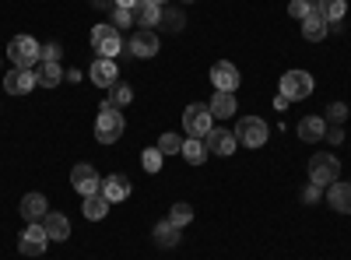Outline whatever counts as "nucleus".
<instances>
[{
  "label": "nucleus",
  "instance_id": "nucleus-1",
  "mask_svg": "<svg viewBox=\"0 0 351 260\" xmlns=\"http://www.w3.org/2000/svg\"><path fill=\"white\" fill-rule=\"evenodd\" d=\"M8 60H11L14 67H28V71H32V67L43 60V46H39L32 36H14V39L8 43Z\"/></svg>",
  "mask_w": 351,
  "mask_h": 260
},
{
  "label": "nucleus",
  "instance_id": "nucleus-2",
  "mask_svg": "<svg viewBox=\"0 0 351 260\" xmlns=\"http://www.w3.org/2000/svg\"><path fill=\"white\" fill-rule=\"evenodd\" d=\"M337 176H341V162L330 152H316L309 158V180L316 187H330V183H337Z\"/></svg>",
  "mask_w": 351,
  "mask_h": 260
},
{
  "label": "nucleus",
  "instance_id": "nucleus-3",
  "mask_svg": "<svg viewBox=\"0 0 351 260\" xmlns=\"http://www.w3.org/2000/svg\"><path fill=\"white\" fill-rule=\"evenodd\" d=\"M92 46H95V53H99V56L112 60V56H120V49H123L127 43L120 39V28H112L109 21H102V25H95V28H92Z\"/></svg>",
  "mask_w": 351,
  "mask_h": 260
},
{
  "label": "nucleus",
  "instance_id": "nucleus-4",
  "mask_svg": "<svg viewBox=\"0 0 351 260\" xmlns=\"http://www.w3.org/2000/svg\"><path fill=\"white\" fill-rule=\"evenodd\" d=\"M123 130H127V120H123L120 109H99V120H95V137H99V144L120 141Z\"/></svg>",
  "mask_w": 351,
  "mask_h": 260
},
{
  "label": "nucleus",
  "instance_id": "nucleus-5",
  "mask_svg": "<svg viewBox=\"0 0 351 260\" xmlns=\"http://www.w3.org/2000/svg\"><path fill=\"white\" fill-rule=\"evenodd\" d=\"M211 127H215V117H211L208 106L193 102V106L183 109V130H186L190 137H200V141H204V137L211 134Z\"/></svg>",
  "mask_w": 351,
  "mask_h": 260
},
{
  "label": "nucleus",
  "instance_id": "nucleus-6",
  "mask_svg": "<svg viewBox=\"0 0 351 260\" xmlns=\"http://www.w3.org/2000/svg\"><path fill=\"white\" fill-rule=\"evenodd\" d=\"M313 74L309 71H288V74H281V95L288 99V102H299V99H309L313 95Z\"/></svg>",
  "mask_w": 351,
  "mask_h": 260
},
{
  "label": "nucleus",
  "instance_id": "nucleus-7",
  "mask_svg": "<svg viewBox=\"0 0 351 260\" xmlns=\"http://www.w3.org/2000/svg\"><path fill=\"white\" fill-rule=\"evenodd\" d=\"M46 246H49V236H46L43 222H28V228H25L21 239H18L21 257H43V253H46Z\"/></svg>",
  "mask_w": 351,
  "mask_h": 260
},
{
  "label": "nucleus",
  "instance_id": "nucleus-8",
  "mask_svg": "<svg viewBox=\"0 0 351 260\" xmlns=\"http://www.w3.org/2000/svg\"><path fill=\"white\" fill-rule=\"evenodd\" d=\"M267 123H263L260 117H243L239 123H236V141L239 144H246V148H260L263 141H267Z\"/></svg>",
  "mask_w": 351,
  "mask_h": 260
},
{
  "label": "nucleus",
  "instance_id": "nucleus-9",
  "mask_svg": "<svg viewBox=\"0 0 351 260\" xmlns=\"http://www.w3.org/2000/svg\"><path fill=\"white\" fill-rule=\"evenodd\" d=\"M71 187L81 193V197H88V193H99L102 190V176L88 165V162H77L74 169H71Z\"/></svg>",
  "mask_w": 351,
  "mask_h": 260
},
{
  "label": "nucleus",
  "instance_id": "nucleus-10",
  "mask_svg": "<svg viewBox=\"0 0 351 260\" xmlns=\"http://www.w3.org/2000/svg\"><path fill=\"white\" fill-rule=\"evenodd\" d=\"M158 36L152 32V28H137V32L130 36V43H127V49H130V56H137V60H148V56H155L158 53Z\"/></svg>",
  "mask_w": 351,
  "mask_h": 260
},
{
  "label": "nucleus",
  "instance_id": "nucleus-11",
  "mask_svg": "<svg viewBox=\"0 0 351 260\" xmlns=\"http://www.w3.org/2000/svg\"><path fill=\"white\" fill-rule=\"evenodd\" d=\"M4 88L8 95H28L36 88V71H28V67H11L4 74Z\"/></svg>",
  "mask_w": 351,
  "mask_h": 260
},
{
  "label": "nucleus",
  "instance_id": "nucleus-12",
  "mask_svg": "<svg viewBox=\"0 0 351 260\" xmlns=\"http://www.w3.org/2000/svg\"><path fill=\"white\" fill-rule=\"evenodd\" d=\"M204 144H208V152H211V155H232V152L239 148L236 130H225V127H211V134L204 137Z\"/></svg>",
  "mask_w": 351,
  "mask_h": 260
},
{
  "label": "nucleus",
  "instance_id": "nucleus-13",
  "mask_svg": "<svg viewBox=\"0 0 351 260\" xmlns=\"http://www.w3.org/2000/svg\"><path fill=\"white\" fill-rule=\"evenodd\" d=\"M211 84H215V92H236V88H239V71H236V64L218 60V64L211 67Z\"/></svg>",
  "mask_w": 351,
  "mask_h": 260
},
{
  "label": "nucleus",
  "instance_id": "nucleus-14",
  "mask_svg": "<svg viewBox=\"0 0 351 260\" xmlns=\"http://www.w3.org/2000/svg\"><path fill=\"white\" fill-rule=\"evenodd\" d=\"M109 204H120V200H127L130 197V180L127 176H120V172H112V176H106L102 180V190H99Z\"/></svg>",
  "mask_w": 351,
  "mask_h": 260
},
{
  "label": "nucleus",
  "instance_id": "nucleus-15",
  "mask_svg": "<svg viewBox=\"0 0 351 260\" xmlns=\"http://www.w3.org/2000/svg\"><path fill=\"white\" fill-rule=\"evenodd\" d=\"M18 211H21L25 222H43V218L49 215V204H46V197H43V193H25Z\"/></svg>",
  "mask_w": 351,
  "mask_h": 260
},
{
  "label": "nucleus",
  "instance_id": "nucleus-16",
  "mask_svg": "<svg viewBox=\"0 0 351 260\" xmlns=\"http://www.w3.org/2000/svg\"><path fill=\"white\" fill-rule=\"evenodd\" d=\"M116 78H120V67H116L112 60H106V56H99V60L92 64V84H99V88H112Z\"/></svg>",
  "mask_w": 351,
  "mask_h": 260
},
{
  "label": "nucleus",
  "instance_id": "nucleus-17",
  "mask_svg": "<svg viewBox=\"0 0 351 260\" xmlns=\"http://www.w3.org/2000/svg\"><path fill=\"white\" fill-rule=\"evenodd\" d=\"M43 228H46V236H49L53 243H64V239L71 236V222H67V215H60V211H49V215L43 218Z\"/></svg>",
  "mask_w": 351,
  "mask_h": 260
},
{
  "label": "nucleus",
  "instance_id": "nucleus-18",
  "mask_svg": "<svg viewBox=\"0 0 351 260\" xmlns=\"http://www.w3.org/2000/svg\"><path fill=\"white\" fill-rule=\"evenodd\" d=\"M134 21L141 28H158L162 21V4H155V0H141V4L134 8Z\"/></svg>",
  "mask_w": 351,
  "mask_h": 260
},
{
  "label": "nucleus",
  "instance_id": "nucleus-19",
  "mask_svg": "<svg viewBox=\"0 0 351 260\" xmlns=\"http://www.w3.org/2000/svg\"><path fill=\"white\" fill-rule=\"evenodd\" d=\"M236 92H215V99L208 102V109H211V117L215 120H232V113H236Z\"/></svg>",
  "mask_w": 351,
  "mask_h": 260
},
{
  "label": "nucleus",
  "instance_id": "nucleus-20",
  "mask_svg": "<svg viewBox=\"0 0 351 260\" xmlns=\"http://www.w3.org/2000/svg\"><path fill=\"white\" fill-rule=\"evenodd\" d=\"M327 32H330V21L319 14V11H313L306 21H302V36H306V43H319V39H327Z\"/></svg>",
  "mask_w": 351,
  "mask_h": 260
},
{
  "label": "nucleus",
  "instance_id": "nucleus-21",
  "mask_svg": "<svg viewBox=\"0 0 351 260\" xmlns=\"http://www.w3.org/2000/svg\"><path fill=\"white\" fill-rule=\"evenodd\" d=\"M327 200L337 215H351V183H330Z\"/></svg>",
  "mask_w": 351,
  "mask_h": 260
},
{
  "label": "nucleus",
  "instance_id": "nucleus-22",
  "mask_svg": "<svg viewBox=\"0 0 351 260\" xmlns=\"http://www.w3.org/2000/svg\"><path fill=\"white\" fill-rule=\"evenodd\" d=\"M60 81H64V67L60 64H49V60L36 64V84H43V88H56Z\"/></svg>",
  "mask_w": 351,
  "mask_h": 260
},
{
  "label": "nucleus",
  "instance_id": "nucleus-23",
  "mask_svg": "<svg viewBox=\"0 0 351 260\" xmlns=\"http://www.w3.org/2000/svg\"><path fill=\"white\" fill-rule=\"evenodd\" d=\"M152 239L162 246V250H172V246H180V225H172L169 218L165 222H158L155 228H152Z\"/></svg>",
  "mask_w": 351,
  "mask_h": 260
},
{
  "label": "nucleus",
  "instance_id": "nucleus-24",
  "mask_svg": "<svg viewBox=\"0 0 351 260\" xmlns=\"http://www.w3.org/2000/svg\"><path fill=\"white\" fill-rule=\"evenodd\" d=\"M130 102H134V88H130V84H123V81H116L112 88H109V99H106L102 109H123Z\"/></svg>",
  "mask_w": 351,
  "mask_h": 260
},
{
  "label": "nucleus",
  "instance_id": "nucleus-25",
  "mask_svg": "<svg viewBox=\"0 0 351 260\" xmlns=\"http://www.w3.org/2000/svg\"><path fill=\"white\" fill-rule=\"evenodd\" d=\"M299 137H302V141L327 137V120H324V117H306V120H299Z\"/></svg>",
  "mask_w": 351,
  "mask_h": 260
},
{
  "label": "nucleus",
  "instance_id": "nucleus-26",
  "mask_svg": "<svg viewBox=\"0 0 351 260\" xmlns=\"http://www.w3.org/2000/svg\"><path fill=\"white\" fill-rule=\"evenodd\" d=\"M106 215H109V200L102 193H88L84 197V218L88 222H102Z\"/></svg>",
  "mask_w": 351,
  "mask_h": 260
},
{
  "label": "nucleus",
  "instance_id": "nucleus-27",
  "mask_svg": "<svg viewBox=\"0 0 351 260\" xmlns=\"http://www.w3.org/2000/svg\"><path fill=\"white\" fill-rule=\"evenodd\" d=\"M316 11L324 14L330 25H334V21H344V14H348V0H316Z\"/></svg>",
  "mask_w": 351,
  "mask_h": 260
},
{
  "label": "nucleus",
  "instance_id": "nucleus-28",
  "mask_svg": "<svg viewBox=\"0 0 351 260\" xmlns=\"http://www.w3.org/2000/svg\"><path fill=\"white\" fill-rule=\"evenodd\" d=\"M183 158H186L190 165H200L204 158H208V144H204L200 137H186V141H183Z\"/></svg>",
  "mask_w": 351,
  "mask_h": 260
},
{
  "label": "nucleus",
  "instance_id": "nucleus-29",
  "mask_svg": "<svg viewBox=\"0 0 351 260\" xmlns=\"http://www.w3.org/2000/svg\"><path fill=\"white\" fill-rule=\"evenodd\" d=\"M183 25H186V14L183 11H162V21H158V28H165V32H183Z\"/></svg>",
  "mask_w": 351,
  "mask_h": 260
},
{
  "label": "nucleus",
  "instance_id": "nucleus-30",
  "mask_svg": "<svg viewBox=\"0 0 351 260\" xmlns=\"http://www.w3.org/2000/svg\"><path fill=\"white\" fill-rule=\"evenodd\" d=\"M155 148H158L162 155H183V137H180V134H162Z\"/></svg>",
  "mask_w": 351,
  "mask_h": 260
},
{
  "label": "nucleus",
  "instance_id": "nucleus-31",
  "mask_svg": "<svg viewBox=\"0 0 351 260\" xmlns=\"http://www.w3.org/2000/svg\"><path fill=\"white\" fill-rule=\"evenodd\" d=\"M169 222H172V225H180V228H183V225H190V222H193V208L186 204V200H180V204H172Z\"/></svg>",
  "mask_w": 351,
  "mask_h": 260
},
{
  "label": "nucleus",
  "instance_id": "nucleus-32",
  "mask_svg": "<svg viewBox=\"0 0 351 260\" xmlns=\"http://www.w3.org/2000/svg\"><path fill=\"white\" fill-rule=\"evenodd\" d=\"M162 152L158 148H144V155H141V165H144V172H162Z\"/></svg>",
  "mask_w": 351,
  "mask_h": 260
},
{
  "label": "nucleus",
  "instance_id": "nucleus-33",
  "mask_svg": "<svg viewBox=\"0 0 351 260\" xmlns=\"http://www.w3.org/2000/svg\"><path fill=\"white\" fill-rule=\"evenodd\" d=\"M324 120H327V127H341V123L348 120V106H344V102H330Z\"/></svg>",
  "mask_w": 351,
  "mask_h": 260
},
{
  "label": "nucleus",
  "instance_id": "nucleus-34",
  "mask_svg": "<svg viewBox=\"0 0 351 260\" xmlns=\"http://www.w3.org/2000/svg\"><path fill=\"white\" fill-rule=\"evenodd\" d=\"M313 11H316L313 0H291V4H288V14H291V18H299V21H306Z\"/></svg>",
  "mask_w": 351,
  "mask_h": 260
},
{
  "label": "nucleus",
  "instance_id": "nucleus-35",
  "mask_svg": "<svg viewBox=\"0 0 351 260\" xmlns=\"http://www.w3.org/2000/svg\"><path fill=\"white\" fill-rule=\"evenodd\" d=\"M112 28H127V25H134V11H127V8H112V21H109Z\"/></svg>",
  "mask_w": 351,
  "mask_h": 260
},
{
  "label": "nucleus",
  "instance_id": "nucleus-36",
  "mask_svg": "<svg viewBox=\"0 0 351 260\" xmlns=\"http://www.w3.org/2000/svg\"><path fill=\"white\" fill-rule=\"evenodd\" d=\"M60 49H64L60 43H46V46H43V60L56 64V60H60Z\"/></svg>",
  "mask_w": 351,
  "mask_h": 260
},
{
  "label": "nucleus",
  "instance_id": "nucleus-37",
  "mask_svg": "<svg viewBox=\"0 0 351 260\" xmlns=\"http://www.w3.org/2000/svg\"><path fill=\"white\" fill-rule=\"evenodd\" d=\"M316 200H319V187H316V183H309V187L302 190V204H316Z\"/></svg>",
  "mask_w": 351,
  "mask_h": 260
},
{
  "label": "nucleus",
  "instance_id": "nucleus-38",
  "mask_svg": "<svg viewBox=\"0 0 351 260\" xmlns=\"http://www.w3.org/2000/svg\"><path fill=\"white\" fill-rule=\"evenodd\" d=\"M327 141H330V144H341V141H344V130H341V127H327Z\"/></svg>",
  "mask_w": 351,
  "mask_h": 260
},
{
  "label": "nucleus",
  "instance_id": "nucleus-39",
  "mask_svg": "<svg viewBox=\"0 0 351 260\" xmlns=\"http://www.w3.org/2000/svg\"><path fill=\"white\" fill-rule=\"evenodd\" d=\"M92 8H99V11H106V8H116V0H92Z\"/></svg>",
  "mask_w": 351,
  "mask_h": 260
},
{
  "label": "nucleus",
  "instance_id": "nucleus-40",
  "mask_svg": "<svg viewBox=\"0 0 351 260\" xmlns=\"http://www.w3.org/2000/svg\"><path fill=\"white\" fill-rule=\"evenodd\" d=\"M141 4V0H116V8H127V11H134Z\"/></svg>",
  "mask_w": 351,
  "mask_h": 260
},
{
  "label": "nucleus",
  "instance_id": "nucleus-41",
  "mask_svg": "<svg viewBox=\"0 0 351 260\" xmlns=\"http://www.w3.org/2000/svg\"><path fill=\"white\" fill-rule=\"evenodd\" d=\"M155 4H169V0H155Z\"/></svg>",
  "mask_w": 351,
  "mask_h": 260
},
{
  "label": "nucleus",
  "instance_id": "nucleus-42",
  "mask_svg": "<svg viewBox=\"0 0 351 260\" xmlns=\"http://www.w3.org/2000/svg\"><path fill=\"white\" fill-rule=\"evenodd\" d=\"M183 4H193V0H183Z\"/></svg>",
  "mask_w": 351,
  "mask_h": 260
},
{
  "label": "nucleus",
  "instance_id": "nucleus-43",
  "mask_svg": "<svg viewBox=\"0 0 351 260\" xmlns=\"http://www.w3.org/2000/svg\"><path fill=\"white\" fill-rule=\"evenodd\" d=\"M348 183H351V180H348Z\"/></svg>",
  "mask_w": 351,
  "mask_h": 260
}]
</instances>
